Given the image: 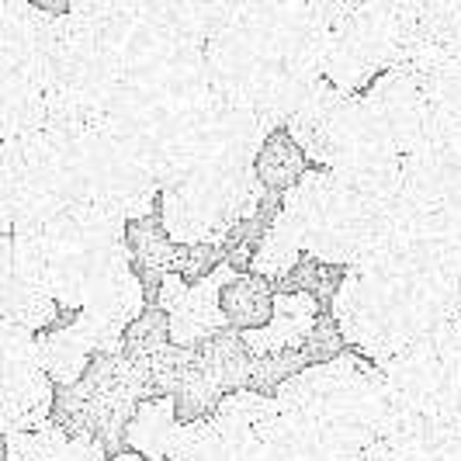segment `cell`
<instances>
[{
  "label": "cell",
  "mask_w": 461,
  "mask_h": 461,
  "mask_svg": "<svg viewBox=\"0 0 461 461\" xmlns=\"http://www.w3.org/2000/svg\"><path fill=\"white\" fill-rule=\"evenodd\" d=\"M267 187L257 167H194L160 187V226L177 247H222L240 222L260 215Z\"/></svg>",
  "instance_id": "obj_1"
},
{
  "label": "cell",
  "mask_w": 461,
  "mask_h": 461,
  "mask_svg": "<svg viewBox=\"0 0 461 461\" xmlns=\"http://www.w3.org/2000/svg\"><path fill=\"white\" fill-rule=\"evenodd\" d=\"M46 232L49 295L63 309H80L94 288L132 267L129 222L94 205H69Z\"/></svg>",
  "instance_id": "obj_2"
},
{
  "label": "cell",
  "mask_w": 461,
  "mask_h": 461,
  "mask_svg": "<svg viewBox=\"0 0 461 461\" xmlns=\"http://www.w3.org/2000/svg\"><path fill=\"white\" fill-rule=\"evenodd\" d=\"M69 205H94L125 222H136L157 212L160 185L139 163V157L104 125H87L84 132L67 136L63 146Z\"/></svg>",
  "instance_id": "obj_3"
},
{
  "label": "cell",
  "mask_w": 461,
  "mask_h": 461,
  "mask_svg": "<svg viewBox=\"0 0 461 461\" xmlns=\"http://www.w3.org/2000/svg\"><path fill=\"white\" fill-rule=\"evenodd\" d=\"M281 208L299 230L302 250L326 267H350L371 232V202L347 191L330 170H302L281 191Z\"/></svg>",
  "instance_id": "obj_4"
},
{
  "label": "cell",
  "mask_w": 461,
  "mask_h": 461,
  "mask_svg": "<svg viewBox=\"0 0 461 461\" xmlns=\"http://www.w3.org/2000/svg\"><path fill=\"white\" fill-rule=\"evenodd\" d=\"M326 170L365 202H385L402 187V157L382 132V125L371 118L365 94L350 97V108Z\"/></svg>",
  "instance_id": "obj_5"
},
{
  "label": "cell",
  "mask_w": 461,
  "mask_h": 461,
  "mask_svg": "<svg viewBox=\"0 0 461 461\" xmlns=\"http://www.w3.org/2000/svg\"><path fill=\"white\" fill-rule=\"evenodd\" d=\"M399 39L402 32L393 22L378 18L361 4L357 14L330 35L326 80L347 94H361L382 69H389Z\"/></svg>",
  "instance_id": "obj_6"
},
{
  "label": "cell",
  "mask_w": 461,
  "mask_h": 461,
  "mask_svg": "<svg viewBox=\"0 0 461 461\" xmlns=\"http://www.w3.org/2000/svg\"><path fill=\"white\" fill-rule=\"evenodd\" d=\"M402 187L427 202L444 205L461 194V125L430 112L423 136L402 153Z\"/></svg>",
  "instance_id": "obj_7"
},
{
  "label": "cell",
  "mask_w": 461,
  "mask_h": 461,
  "mask_svg": "<svg viewBox=\"0 0 461 461\" xmlns=\"http://www.w3.org/2000/svg\"><path fill=\"white\" fill-rule=\"evenodd\" d=\"M368 368L371 365H365L354 354H333V357L305 365L292 378H285L275 389V399L281 413L302 416V420H323L361 385Z\"/></svg>",
  "instance_id": "obj_8"
},
{
  "label": "cell",
  "mask_w": 461,
  "mask_h": 461,
  "mask_svg": "<svg viewBox=\"0 0 461 461\" xmlns=\"http://www.w3.org/2000/svg\"><path fill=\"white\" fill-rule=\"evenodd\" d=\"M365 104L371 118L382 125V132L389 136V142L399 149V157L423 136L430 122V101L423 84L402 69H382L365 87Z\"/></svg>",
  "instance_id": "obj_9"
},
{
  "label": "cell",
  "mask_w": 461,
  "mask_h": 461,
  "mask_svg": "<svg viewBox=\"0 0 461 461\" xmlns=\"http://www.w3.org/2000/svg\"><path fill=\"white\" fill-rule=\"evenodd\" d=\"M350 97L354 94L333 87L323 77L312 91L305 94V101L295 108V115L285 122L288 136L302 149L305 160L330 167L333 146H337V136H340V125H344L347 108H350Z\"/></svg>",
  "instance_id": "obj_10"
},
{
  "label": "cell",
  "mask_w": 461,
  "mask_h": 461,
  "mask_svg": "<svg viewBox=\"0 0 461 461\" xmlns=\"http://www.w3.org/2000/svg\"><path fill=\"white\" fill-rule=\"evenodd\" d=\"M240 275L230 264H215L205 277H198L187 288L181 302L167 312V333L170 344L177 347H198L205 344L208 337H215L219 330H226V316H222V288L232 277Z\"/></svg>",
  "instance_id": "obj_11"
},
{
  "label": "cell",
  "mask_w": 461,
  "mask_h": 461,
  "mask_svg": "<svg viewBox=\"0 0 461 461\" xmlns=\"http://www.w3.org/2000/svg\"><path fill=\"white\" fill-rule=\"evenodd\" d=\"M320 316V302L309 292H281L271 302V316L264 326L254 330H240V340L247 344L250 357L277 354V350H292L309 340V333L316 330Z\"/></svg>",
  "instance_id": "obj_12"
},
{
  "label": "cell",
  "mask_w": 461,
  "mask_h": 461,
  "mask_svg": "<svg viewBox=\"0 0 461 461\" xmlns=\"http://www.w3.org/2000/svg\"><path fill=\"white\" fill-rule=\"evenodd\" d=\"M77 312H87V316H94V320H101L108 330H115V333L125 337V330L146 312L142 281H139V275L132 271V267L115 277H108L101 288H94L91 295L84 299V305H80Z\"/></svg>",
  "instance_id": "obj_13"
},
{
  "label": "cell",
  "mask_w": 461,
  "mask_h": 461,
  "mask_svg": "<svg viewBox=\"0 0 461 461\" xmlns=\"http://www.w3.org/2000/svg\"><path fill=\"white\" fill-rule=\"evenodd\" d=\"M56 385L49 375H35L24 382H0V438L39 427L52 416Z\"/></svg>",
  "instance_id": "obj_14"
},
{
  "label": "cell",
  "mask_w": 461,
  "mask_h": 461,
  "mask_svg": "<svg viewBox=\"0 0 461 461\" xmlns=\"http://www.w3.org/2000/svg\"><path fill=\"white\" fill-rule=\"evenodd\" d=\"M174 430H177V402H174V395H153V399H142L132 420L125 423V440L146 461H167Z\"/></svg>",
  "instance_id": "obj_15"
},
{
  "label": "cell",
  "mask_w": 461,
  "mask_h": 461,
  "mask_svg": "<svg viewBox=\"0 0 461 461\" xmlns=\"http://www.w3.org/2000/svg\"><path fill=\"white\" fill-rule=\"evenodd\" d=\"M299 254H302V240L299 230L292 222V215L285 208H277L271 226L264 230V236L257 240V250L250 257V267H254L257 277H267V281H277V277H288L295 267H299Z\"/></svg>",
  "instance_id": "obj_16"
},
{
  "label": "cell",
  "mask_w": 461,
  "mask_h": 461,
  "mask_svg": "<svg viewBox=\"0 0 461 461\" xmlns=\"http://www.w3.org/2000/svg\"><path fill=\"white\" fill-rule=\"evenodd\" d=\"M39 354H42V371L49 375V382L59 389L77 385L91 368V347L84 344V337L73 330V323L42 333Z\"/></svg>",
  "instance_id": "obj_17"
},
{
  "label": "cell",
  "mask_w": 461,
  "mask_h": 461,
  "mask_svg": "<svg viewBox=\"0 0 461 461\" xmlns=\"http://www.w3.org/2000/svg\"><path fill=\"white\" fill-rule=\"evenodd\" d=\"M271 302H275V292L267 288V277H232L230 285L222 288V316L230 326H240V330H254V326H264L267 316H271Z\"/></svg>",
  "instance_id": "obj_18"
},
{
  "label": "cell",
  "mask_w": 461,
  "mask_h": 461,
  "mask_svg": "<svg viewBox=\"0 0 461 461\" xmlns=\"http://www.w3.org/2000/svg\"><path fill=\"white\" fill-rule=\"evenodd\" d=\"M46 375L39 337L18 323H0V382H24Z\"/></svg>",
  "instance_id": "obj_19"
},
{
  "label": "cell",
  "mask_w": 461,
  "mask_h": 461,
  "mask_svg": "<svg viewBox=\"0 0 461 461\" xmlns=\"http://www.w3.org/2000/svg\"><path fill=\"white\" fill-rule=\"evenodd\" d=\"M302 149L292 142V136H271L264 139V146H260V153H257V177H260V185L267 187H277V191H285V187H292L295 181L302 177Z\"/></svg>",
  "instance_id": "obj_20"
},
{
  "label": "cell",
  "mask_w": 461,
  "mask_h": 461,
  "mask_svg": "<svg viewBox=\"0 0 461 461\" xmlns=\"http://www.w3.org/2000/svg\"><path fill=\"white\" fill-rule=\"evenodd\" d=\"M129 250H132V260L139 267H146L153 275H167L174 267V254H177L174 240L149 215L129 222Z\"/></svg>",
  "instance_id": "obj_21"
},
{
  "label": "cell",
  "mask_w": 461,
  "mask_h": 461,
  "mask_svg": "<svg viewBox=\"0 0 461 461\" xmlns=\"http://www.w3.org/2000/svg\"><path fill=\"white\" fill-rule=\"evenodd\" d=\"M69 440L67 427L49 416L46 423L4 438V461H49Z\"/></svg>",
  "instance_id": "obj_22"
},
{
  "label": "cell",
  "mask_w": 461,
  "mask_h": 461,
  "mask_svg": "<svg viewBox=\"0 0 461 461\" xmlns=\"http://www.w3.org/2000/svg\"><path fill=\"white\" fill-rule=\"evenodd\" d=\"M167 340H170V333H167V312L163 309H146L136 323L125 330L122 354H129V357H149Z\"/></svg>",
  "instance_id": "obj_23"
},
{
  "label": "cell",
  "mask_w": 461,
  "mask_h": 461,
  "mask_svg": "<svg viewBox=\"0 0 461 461\" xmlns=\"http://www.w3.org/2000/svg\"><path fill=\"white\" fill-rule=\"evenodd\" d=\"M357 7H361V0H309L312 18L323 24L330 35H333L340 24L350 22V18L357 14Z\"/></svg>",
  "instance_id": "obj_24"
},
{
  "label": "cell",
  "mask_w": 461,
  "mask_h": 461,
  "mask_svg": "<svg viewBox=\"0 0 461 461\" xmlns=\"http://www.w3.org/2000/svg\"><path fill=\"white\" fill-rule=\"evenodd\" d=\"M104 451L108 447L94 438V434H73L49 461H108Z\"/></svg>",
  "instance_id": "obj_25"
},
{
  "label": "cell",
  "mask_w": 461,
  "mask_h": 461,
  "mask_svg": "<svg viewBox=\"0 0 461 461\" xmlns=\"http://www.w3.org/2000/svg\"><path fill=\"white\" fill-rule=\"evenodd\" d=\"M14 230V205H11V194H7V185L0 177V236Z\"/></svg>",
  "instance_id": "obj_26"
},
{
  "label": "cell",
  "mask_w": 461,
  "mask_h": 461,
  "mask_svg": "<svg viewBox=\"0 0 461 461\" xmlns=\"http://www.w3.org/2000/svg\"><path fill=\"white\" fill-rule=\"evenodd\" d=\"M42 11H49V14H67L69 0H35Z\"/></svg>",
  "instance_id": "obj_27"
}]
</instances>
